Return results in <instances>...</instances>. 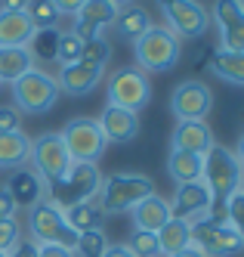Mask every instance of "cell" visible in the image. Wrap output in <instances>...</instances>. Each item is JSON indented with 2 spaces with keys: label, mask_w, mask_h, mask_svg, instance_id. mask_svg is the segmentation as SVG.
<instances>
[{
  "label": "cell",
  "mask_w": 244,
  "mask_h": 257,
  "mask_svg": "<svg viewBox=\"0 0 244 257\" xmlns=\"http://www.w3.org/2000/svg\"><path fill=\"white\" fill-rule=\"evenodd\" d=\"M4 189L13 195L16 208H31L34 201H41V198H44V183L37 180L28 168L13 171V174L7 177V183H4Z\"/></svg>",
  "instance_id": "cell-22"
},
{
  "label": "cell",
  "mask_w": 244,
  "mask_h": 257,
  "mask_svg": "<svg viewBox=\"0 0 244 257\" xmlns=\"http://www.w3.org/2000/svg\"><path fill=\"white\" fill-rule=\"evenodd\" d=\"M22 121H19V112L13 105H0V134H13V131H22L19 127Z\"/></svg>",
  "instance_id": "cell-37"
},
{
  "label": "cell",
  "mask_w": 244,
  "mask_h": 257,
  "mask_svg": "<svg viewBox=\"0 0 244 257\" xmlns=\"http://www.w3.org/2000/svg\"><path fill=\"white\" fill-rule=\"evenodd\" d=\"M111 28L118 31V38H121V41L136 44L142 34L152 28V16H148L145 7L130 4V7H121V10H118V16H115V22H111Z\"/></svg>",
  "instance_id": "cell-21"
},
{
  "label": "cell",
  "mask_w": 244,
  "mask_h": 257,
  "mask_svg": "<svg viewBox=\"0 0 244 257\" xmlns=\"http://www.w3.org/2000/svg\"><path fill=\"white\" fill-rule=\"evenodd\" d=\"M13 87V108L16 112H25V115H47L50 108L59 102V84H56L53 75H47L44 68H31L25 71L22 78H19Z\"/></svg>",
  "instance_id": "cell-5"
},
{
  "label": "cell",
  "mask_w": 244,
  "mask_h": 257,
  "mask_svg": "<svg viewBox=\"0 0 244 257\" xmlns=\"http://www.w3.org/2000/svg\"><path fill=\"white\" fill-rule=\"evenodd\" d=\"M124 245L133 251V257H161V251H158V235L155 232L133 229V235H130Z\"/></svg>",
  "instance_id": "cell-34"
},
{
  "label": "cell",
  "mask_w": 244,
  "mask_h": 257,
  "mask_svg": "<svg viewBox=\"0 0 244 257\" xmlns=\"http://www.w3.org/2000/svg\"><path fill=\"white\" fill-rule=\"evenodd\" d=\"M28 232L34 238V245H62L74 251V242H78V232L68 226L65 211L56 208L47 195L28 208Z\"/></svg>",
  "instance_id": "cell-6"
},
{
  "label": "cell",
  "mask_w": 244,
  "mask_h": 257,
  "mask_svg": "<svg viewBox=\"0 0 244 257\" xmlns=\"http://www.w3.org/2000/svg\"><path fill=\"white\" fill-rule=\"evenodd\" d=\"M210 71L235 87H244V50H213L210 53Z\"/></svg>",
  "instance_id": "cell-25"
},
{
  "label": "cell",
  "mask_w": 244,
  "mask_h": 257,
  "mask_svg": "<svg viewBox=\"0 0 244 257\" xmlns=\"http://www.w3.org/2000/svg\"><path fill=\"white\" fill-rule=\"evenodd\" d=\"M111 59V44L105 38H93L84 44V53H81V62L84 65H93V68H105V62Z\"/></svg>",
  "instance_id": "cell-33"
},
{
  "label": "cell",
  "mask_w": 244,
  "mask_h": 257,
  "mask_svg": "<svg viewBox=\"0 0 244 257\" xmlns=\"http://www.w3.org/2000/svg\"><path fill=\"white\" fill-rule=\"evenodd\" d=\"M0 257H7V254H4V251H0Z\"/></svg>",
  "instance_id": "cell-49"
},
{
  "label": "cell",
  "mask_w": 244,
  "mask_h": 257,
  "mask_svg": "<svg viewBox=\"0 0 244 257\" xmlns=\"http://www.w3.org/2000/svg\"><path fill=\"white\" fill-rule=\"evenodd\" d=\"M204 186L210 189V198H213V214L229 201L232 192H238V183H241V164L235 158L232 149L213 143L207 155H204Z\"/></svg>",
  "instance_id": "cell-4"
},
{
  "label": "cell",
  "mask_w": 244,
  "mask_h": 257,
  "mask_svg": "<svg viewBox=\"0 0 244 257\" xmlns=\"http://www.w3.org/2000/svg\"><path fill=\"white\" fill-rule=\"evenodd\" d=\"M99 186H102V171L96 168V164L74 161L65 171V177H59L56 183H50V186L44 189V195L53 201L56 208L68 211L74 205H84V201H96Z\"/></svg>",
  "instance_id": "cell-2"
},
{
  "label": "cell",
  "mask_w": 244,
  "mask_h": 257,
  "mask_svg": "<svg viewBox=\"0 0 244 257\" xmlns=\"http://www.w3.org/2000/svg\"><path fill=\"white\" fill-rule=\"evenodd\" d=\"M34 25L25 10H0V47H28Z\"/></svg>",
  "instance_id": "cell-20"
},
{
  "label": "cell",
  "mask_w": 244,
  "mask_h": 257,
  "mask_svg": "<svg viewBox=\"0 0 244 257\" xmlns=\"http://www.w3.org/2000/svg\"><path fill=\"white\" fill-rule=\"evenodd\" d=\"M99 121V131L105 137V143H118V146H127L139 137V115L136 112H127V108H118V105H105L102 115L96 118Z\"/></svg>",
  "instance_id": "cell-16"
},
{
  "label": "cell",
  "mask_w": 244,
  "mask_h": 257,
  "mask_svg": "<svg viewBox=\"0 0 244 257\" xmlns=\"http://www.w3.org/2000/svg\"><path fill=\"white\" fill-rule=\"evenodd\" d=\"M118 16V7L111 4V0H84V7L74 13V34L87 44L93 38H102V31L111 28Z\"/></svg>",
  "instance_id": "cell-14"
},
{
  "label": "cell",
  "mask_w": 244,
  "mask_h": 257,
  "mask_svg": "<svg viewBox=\"0 0 244 257\" xmlns=\"http://www.w3.org/2000/svg\"><path fill=\"white\" fill-rule=\"evenodd\" d=\"M213 108V93L204 81H179L170 93V115L176 121H204Z\"/></svg>",
  "instance_id": "cell-12"
},
{
  "label": "cell",
  "mask_w": 244,
  "mask_h": 257,
  "mask_svg": "<svg viewBox=\"0 0 244 257\" xmlns=\"http://www.w3.org/2000/svg\"><path fill=\"white\" fill-rule=\"evenodd\" d=\"M31 155V137L25 131L0 134V171H19L28 164Z\"/></svg>",
  "instance_id": "cell-23"
},
{
  "label": "cell",
  "mask_w": 244,
  "mask_h": 257,
  "mask_svg": "<svg viewBox=\"0 0 244 257\" xmlns=\"http://www.w3.org/2000/svg\"><path fill=\"white\" fill-rule=\"evenodd\" d=\"M81 53H84V41L78 38V34H74V31H59V50H56V62L74 65V62H81Z\"/></svg>",
  "instance_id": "cell-32"
},
{
  "label": "cell",
  "mask_w": 244,
  "mask_h": 257,
  "mask_svg": "<svg viewBox=\"0 0 244 257\" xmlns=\"http://www.w3.org/2000/svg\"><path fill=\"white\" fill-rule=\"evenodd\" d=\"M7 257H37V245L34 242H19Z\"/></svg>",
  "instance_id": "cell-41"
},
{
  "label": "cell",
  "mask_w": 244,
  "mask_h": 257,
  "mask_svg": "<svg viewBox=\"0 0 244 257\" xmlns=\"http://www.w3.org/2000/svg\"><path fill=\"white\" fill-rule=\"evenodd\" d=\"M34 62H53L56 59V50H59V28H47V31H34V38L28 44Z\"/></svg>",
  "instance_id": "cell-30"
},
{
  "label": "cell",
  "mask_w": 244,
  "mask_h": 257,
  "mask_svg": "<svg viewBox=\"0 0 244 257\" xmlns=\"http://www.w3.org/2000/svg\"><path fill=\"white\" fill-rule=\"evenodd\" d=\"M238 189L244 192V168H241V183H238Z\"/></svg>",
  "instance_id": "cell-47"
},
{
  "label": "cell",
  "mask_w": 244,
  "mask_h": 257,
  "mask_svg": "<svg viewBox=\"0 0 244 257\" xmlns=\"http://www.w3.org/2000/svg\"><path fill=\"white\" fill-rule=\"evenodd\" d=\"M222 211H226V223L244 238V192L238 189V192H232L229 195V201L222 205Z\"/></svg>",
  "instance_id": "cell-35"
},
{
  "label": "cell",
  "mask_w": 244,
  "mask_h": 257,
  "mask_svg": "<svg viewBox=\"0 0 244 257\" xmlns=\"http://www.w3.org/2000/svg\"><path fill=\"white\" fill-rule=\"evenodd\" d=\"M102 257H133V251H130L127 245H115V242H108V248L102 251Z\"/></svg>",
  "instance_id": "cell-42"
},
{
  "label": "cell",
  "mask_w": 244,
  "mask_h": 257,
  "mask_svg": "<svg viewBox=\"0 0 244 257\" xmlns=\"http://www.w3.org/2000/svg\"><path fill=\"white\" fill-rule=\"evenodd\" d=\"M210 19L219 31V50H244V10L238 0H216Z\"/></svg>",
  "instance_id": "cell-15"
},
{
  "label": "cell",
  "mask_w": 244,
  "mask_h": 257,
  "mask_svg": "<svg viewBox=\"0 0 244 257\" xmlns=\"http://www.w3.org/2000/svg\"><path fill=\"white\" fill-rule=\"evenodd\" d=\"M111 4H115V7L121 10V7H130V4H136V0H111Z\"/></svg>",
  "instance_id": "cell-46"
},
{
  "label": "cell",
  "mask_w": 244,
  "mask_h": 257,
  "mask_svg": "<svg viewBox=\"0 0 244 257\" xmlns=\"http://www.w3.org/2000/svg\"><path fill=\"white\" fill-rule=\"evenodd\" d=\"M158 235V251L161 257H173L176 251H182L185 245H192V238H189V223H182V220L170 217L167 223L155 232Z\"/></svg>",
  "instance_id": "cell-27"
},
{
  "label": "cell",
  "mask_w": 244,
  "mask_h": 257,
  "mask_svg": "<svg viewBox=\"0 0 244 257\" xmlns=\"http://www.w3.org/2000/svg\"><path fill=\"white\" fill-rule=\"evenodd\" d=\"M170 214L176 220H182V223H189V226L213 214V198H210V189L204 186V180L176 186V192L170 198Z\"/></svg>",
  "instance_id": "cell-13"
},
{
  "label": "cell",
  "mask_w": 244,
  "mask_h": 257,
  "mask_svg": "<svg viewBox=\"0 0 244 257\" xmlns=\"http://www.w3.org/2000/svg\"><path fill=\"white\" fill-rule=\"evenodd\" d=\"M16 201H13V195L4 189V183H0V220H7V217H16Z\"/></svg>",
  "instance_id": "cell-38"
},
{
  "label": "cell",
  "mask_w": 244,
  "mask_h": 257,
  "mask_svg": "<svg viewBox=\"0 0 244 257\" xmlns=\"http://www.w3.org/2000/svg\"><path fill=\"white\" fill-rule=\"evenodd\" d=\"M65 220H68V226L74 232H87V229H102L105 214H102V208L96 205V201H84V205L68 208L65 211Z\"/></svg>",
  "instance_id": "cell-28"
},
{
  "label": "cell",
  "mask_w": 244,
  "mask_h": 257,
  "mask_svg": "<svg viewBox=\"0 0 244 257\" xmlns=\"http://www.w3.org/2000/svg\"><path fill=\"white\" fill-rule=\"evenodd\" d=\"M37 257H74V251L62 245H37Z\"/></svg>",
  "instance_id": "cell-40"
},
{
  "label": "cell",
  "mask_w": 244,
  "mask_h": 257,
  "mask_svg": "<svg viewBox=\"0 0 244 257\" xmlns=\"http://www.w3.org/2000/svg\"><path fill=\"white\" fill-rule=\"evenodd\" d=\"M105 105H118V108H127V112H142L152 99V84H148V75L139 71L136 65H127V68H118L108 75V84H105Z\"/></svg>",
  "instance_id": "cell-8"
},
{
  "label": "cell",
  "mask_w": 244,
  "mask_h": 257,
  "mask_svg": "<svg viewBox=\"0 0 244 257\" xmlns=\"http://www.w3.org/2000/svg\"><path fill=\"white\" fill-rule=\"evenodd\" d=\"M170 217H173V214H170V201H167L164 195H158V192L145 195L139 205L130 211L133 229H142V232H158Z\"/></svg>",
  "instance_id": "cell-19"
},
{
  "label": "cell",
  "mask_w": 244,
  "mask_h": 257,
  "mask_svg": "<svg viewBox=\"0 0 244 257\" xmlns=\"http://www.w3.org/2000/svg\"><path fill=\"white\" fill-rule=\"evenodd\" d=\"M28 164H31V174L44 183V189L50 183H56L59 177H65V171L71 168V155L65 149V143L59 134H41L31 140V155H28Z\"/></svg>",
  "instance_id": "cell-9"
},
{
  "label": "cell",
  "mask_w": 244,
  "mask_h": 257,
  "mask_svg": "<svg viewBox=\"0 0 244 257\" xmlns=\"http://www.w3.org/2000/svg\"><path fill=\"white\" fill-rule=\"evenodd\" d=\"M189 238L204 257H235L244 251V238L226 220H219V214H210V217L198 220V223H192Z\"/></svg>",
  "instance_id": "cell-7"
},
{
  "label": "cell",
  "mask_w": 244,
  "mask_h": 257,
  "mask_svg": "<svg viewBox=\"0 0 244 257\" xmlns=\"http://www.w3.org/2000/svg\"><path fill=\"white\" fill-rule=\"evenodd\" d=\"M59 137L65 143L71 161H81V164H96L102 158V152H105V146H108L105 137H102V131H99V121L96 118H87V115L71 118Z\"/></svg>",
  "instance_id": "cell-10"
},
{
  "label": "cell",
  "mask_w": 244,
  "mask_h": 257,
  "mask_svg": "<svg viewBox=\"0 0 244 257\" xmlns=\"http://www.w3.org/2000/svg\"><path fill=\"white\" fill-rule=\"evenodd\" d=\"M216 140L204 121H176L173 134H170V149L192 152V155H207V149Z\"/></svg>",
  "instance_id": "cell-18"
},
{
  "label": "cell",
  "mask_w": 244,
  "mask_h": 257,
  "mask_svg": "<svg viewBox=\"0 0 244 257\" xmlns=\"http://www.w3.org/2000/svg\"><path fill=\"white\" fill-rule=\"evenodd\" d=\"M25 13H28V19H31L34 31L59 28V19H62V16L56 13V7L50 4V0H28V7H25Z\"/></svg>",
  "instance_id": "cell-29"
},
{
  "label": "cell",
  "mask_w": 244,
  "mask_h": 257,
  "mask_svg": "<svg viewBox=\"0 0 244 257\" xmlns=\"http://www.w3.org/2000/svg\"><path fill=\"white\" fill-rule=\"evenodd\" d=\"M167 177L176 180V186L201 180V177H204V155H192V152L170 149V155H167Z\"/></svg>",
  "instance_id": "cell-24"
},
{
  "label": "cell",
  "mask_w": 244,
  "mask_h": 257,
  "mask_svg": "<svg viewBox=\"0 0 244 257\" xmlns=\"http://www.w3.org/2000/svg\"><path fill=\"white\" fill-rule=\"evenodd\" d=\"M19 242H22V226H19V220L16 217L0 220V251L10 254Z\"/></svg>",
  "instance_id": "cell-36"
},
{
  "label": "cell",
  "mask_w": 244,
  "mask_h": 257,
  "mask_svg": "<svg viewBox=\"0 0 244 257\" xmlns=\"http://www.w3.org/2000/svg\"><path fill=\"white\" fill-rule=\"evenodd\" d=\"M238 4H241V10H244V0H238Z\"/></svg>",
  "instance_id": "cell-48"
},
{
  "label": "cell",
  "mask_w": 244,
  "mask_h": 257,
  "mask_svg": "<svg viewBox=\"0 0 244 257\" xmlns=\"http://www.w3.org/2000/svg\"><path fill=\"white\" fill-rule=\"evenodd\" d=\"M50 4L56 7V13H59V16H74V13L84 7V0H50Z\"/></svg>",
  "instance_id": "cell-39"
},
{
  "label": "cell",
  "mask_w": 244,
  "mask_h": 257,
  "mask_svg": "<svg viewBox=\"0 0 244 257\" xmlns=\"http://www.w3.org/2000/svg\"><path fill=\"white\" fill-rule=\"evenodd\" d=\"M173 257H204V254H201L195 245H185V248H182V251H176Z\"/></svg>",
  "instance_id": "cell-44"
},
{
  "label": "cell",
  "mask_w": 244,
  "mask_h": 257,
  "mask_svg": "<svg viewBox=\"0 0 244 257\" xmlns=\"http://www.w3.org/2000/svg\"><path fill=\"white\" fill-rule=\"evenodd\" d=\"M235 158H238V164L244 168V134L238 137V146H235Z\"/></svg>",
  "instance_id": "cell-45"
},
{
  "label": "cell",
  "mask_w": 244,
  "mask_h": 257,
  "mask_svg": "<svg viewBox=\"0 0 244 257\" xmlns=\"http://www.w3.org/2000/svg\"><path fill=\"white\" fill-rule=\"evenodd\" d=\"M105 248H108L105 229H87V232H78V242H74V257H102Z\"/></svg>",
  "instance_id": "cell-31"
},
{
  "label": "cell",
  "mask_w": 244,
  "mask_h": 257,
  "mask_svg": "<svg viewBox=\"0 0 244 257\" xmlns=\"http://www.w3.org/2000/svg\"><path fill=\"white\" fill-rule=\"evenodd\" d=\"M158 7L164 13V22L176 38L195 41L204 38L210 28V13L204 10L198 0H158Z\"/></svg>",
  "instance_id": "cell-11"
},
{
  "label": "cell",
  "mask_w": 244,
  "mask_h": 257,
  "mask_svg": "<svg viewBox=\"0 0 244 257\" xmlns=\"http://www.w3.org/2000/svg\"><path fill=\"white\" fill-rule=\"evenodd\" d=\"M102 75H105V68H93V65H84V62H74V65H62L59 75H53V78L59 84V93L90 96L93 90L99 87Z\"/></svg>",
  "instance_id": "cell-17"
},
{
  "label": "cell",
  "mask_w": 244,
  "mask_h": 257,
  "mask_svg": "<svg viewBox=\"0 0 244 257\" xmlns=\"http://www.w3.org/2000/svg\"><path fill=\"white\" fill-rule=\"evenodd\" d=\"M31 68L34 56L28 47H0V84H16Z\"/></svg>",
  "instance_id": "cell-26"
},
{
  "label": "cell",
  "mask_w": 244,
  "mask_h": 257,
  "mask_svg": "<svg viewBox=\"0 0 244 257\" xmlns=\"http://www.w3.org/2000/svg\"><path fill=\"white\" fill-rule=\"evenodd\" d=\"M28 0H0V10H25Z\"/></svg>",
  "instance_id": "cell-43"
},
{
  "label": "cell",
  "mask_w": 244,
  "mask_h": 257,
  "mask_svg": "<svg viewBox=\"0 0 244 257\" xmlns=\"http://www.w3.org/2000/svg\"><path fill=\"white\" fill-rule=\"evenodd\" d=\"M152 192H155V183H152V177H145V174H130V171L108 174V177H102L96 205L102 208L105 217L130 214L145 195H152Z\"/></svg>",
  "instance_id": "cell-1"
},
{
  "label": "cell",
  "mask_w": 244,
  "mask_h": 257,
  "mask_svg": "<svg viewBox=\"0 0 244 257\" xmlns=\"http://www.w3.org/2000/svg\"><path fill=\"white\" fill-rule=\"evenodd\" d=\"M179 56H182V44L167 25H152L133 44L136 68L145 71V75H164V71H170L179 62Z\"/></svg>",
  "instance_id": "cell-3"
}]
</instances>
